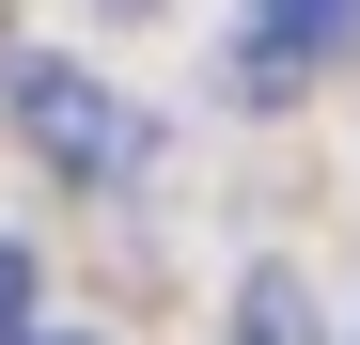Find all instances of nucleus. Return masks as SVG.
<instances>
[{"mask_svg":"<svg viewBox=\"0 0 360 345\" xmlns=\"http://www.w3.org/2000/svg\"><path fill=\"white\" fill-rule=\"evenodd\" d=\"M16 126H32V157L63 172V189H126L141 172V110L94 63H16Z\"/></svg>","mask_w":360,"mask_h":345,"instance_id":"1","label":"nucleus"},{"mask_svg":"<svg viewBox=\"0 0 360 345\" xmlns=\"http://www.w3.org/2000/svg\"><path fill=\"white\" fill-rule=\"evenodd\" d=\"M360 47V0H251V47H235V94H297Z\"/></svg>","mask_w":360,"mask_h":345,"instance_id":"2","label":"nucleus"},{"mask_svg":"<svg viewBox=\"0 0 360 345\" xmlns=\"http://www.w3.org/2000/svg\"><path fill=\"white\" fill-rule=\"evenodd\" d=\"M235 345H329L314 330V282H297V267H251V282H235Z\"/></svg>","mask_w":360,"mask_h":345,"instance_id":"3","label":"nucleus"},{"mask_svg":"<svg viewBox=\"0 0 360 345\" xmlns=\"http://www.w3.org/2000/svg\"><path fill=\"white\" fill-rule=\"evenodd\" d=\"M16 330H32V251L0 236V345H16Z\"/></svg>","mask_w":360,"mask_h":345,"instance_id":"4","label":"nucleus"}]
</instances>
